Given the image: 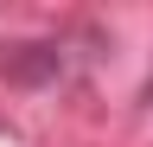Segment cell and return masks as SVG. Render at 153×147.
Instances as JSON below:
<instances>
[{
    "instance_id": "1",
    "label": "cell",
    "mask_w": 153,
    "mask_h": 147,
    "mask_svg": "<svg viewBox=\"0 0 153 147\" xmlns=\"http://www.w3.org/2000/svg\"><path fill=\"white\" fill-rule=\"evenodd\" d=\"M147 102H153V77H147Z\"/></svg>"
}]
</instances>
